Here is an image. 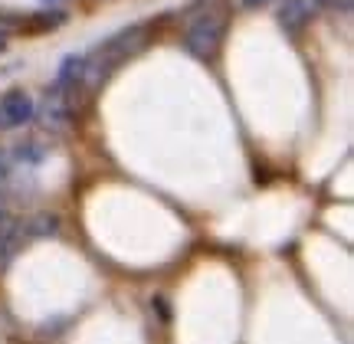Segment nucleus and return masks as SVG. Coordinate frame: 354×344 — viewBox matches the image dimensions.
I'll return each mask as SVG.
<instances>
[{"label": "nucleus", "mask_w": 354, "mask_h": 344, "mask_svg": "<svg viewBox=\"0 0 354 344\" xmlns=\"http://www.w3.org/2000/svg\"><path fill=\"white\" fill-rule=\"evenodd\" d=\"M151 33H154L151 23H135L122 30V33H115L112 39H105L92 52H82V92L92 95L118 66L128 63L131 56H138L151 43Z\"/></svg>", "instance_id": "obj_1"}, {"label": "nucleus", "mask_w": 354, "mask_h": 344, "mask_svg": "<svg viewBox=\"0 0 354 344\" xmlns=\"http://www.w3.org/2000/svg\"><path fill=\"white\" fill-rule=\"evenodd\" d=\"M187 33H184V46L194 59H214L216 50L223 46L230 26V10L223 0H201L194 3L187 13Z\"/></svg>", "instance_id": "obj_2"}, {"label": "nucleus", "mask_w": 354, "mask_h": 344, "mask_svg": "<svg viewBox=\"0 0 354 344\" xmlns=\"http://www.w3.org/2000/svg\"><path fill=\"white\" fill-rule=\"evenodd\" d=\"M79 105H82V99H79L76 92L53 86V89L46 92V99L37 105V112L33 115H37V122H39L43 131H50V135H63L66 128L73 125Z\"/></svg>", "instance_id": "obj_3"}, {"label": "nucleus", "mask_w": 354, "mask_h": 344, "mask_svg": "<svg viewBox=\"0 0 354 344\" xmlns=\"http://www.w3.org/2000/svg\"><path fill=\"white\" fill-rule=\"evenodd\" d=\"M37 112L33 99L24 89H10L7 95H0V131H10V128H24Z\"/></svg>", "instance_id": "obj_4"}, {"label": "nucleus", "mask_w": 354, "mask_h": 344, "mask_svg": "<svg viewBox=\"0 0 354 344\" xmlns=\"http://www.w3.org/2000/svg\"><path fill=\"white\" fill-rule=\"evenodd\" d=\"M328 7V0H282V7H279V26L286 30V33H299L305 23H312V17Z\"/></svg>", "instance_id": "obj_5"}, {"label": "nucleus", "mask_w": 354, "mask_h": 344, "mask_svg": "<svg viewBox=\"0 0 354 344\" xmlns=\"http://www.w3.org/2000/svg\"><path fill=\"white\" fill-rule=\"evenodd\" d=\"M26 242V229L20 220H13V217H0V269L10 262L13 256L20 253V246Z\"/></svg>", "instance_id": "obj_6"}, {"label": "nucleus", "mask_w": 354, "mask_h": 344, "mask_svg": "<svg viewBox=\"0 0 354 344\" xmlns=\"http://www.w3.org/2000/svg\"><path fill=\"white\" fill-rule=\"evenodd\" d=\"M46 154H50V141H43L37 135V138L20 141V144H17V151H13L10 157L17 161V164H39Z\"/></svg>", "instance_id": "obj_7"}, {"label": "nucleus", "mask_w": 354, "mask_h": 344, "mask_svg": "<svg viewBox=\"0 0 354 344\" xmlns=\"http://www.w3.org/2000/svg\"><path fill=\"white\" fill-rule=\"evenodd\" d=\"M24 229H26V240H33V236H53L59 229V220L53 217V213H37L33 220H26Z\"/></svg>", "instance_id": "obj_8"}, {"label": "nucleus", "mask_w": 354, "mask_h": 344, "mask_svg": "<svg viewBox=\"0 0 354 344\" xmlns=\"http://www.w3.org/2000/svg\"><path fill=\"white\" fill-rule=\"evenodd\" d=\"M66 23V13H37V20H30V30H56Z\"/></svg>", "instance_id": "obj_9"}, {"label": "nucleus", "mask_w": 354, "mask_h": 344, "mask_svg": "<svg viewBox=\"0 0 354 344\" xmlns=\"http://www.w3.org/2000/svg\"><path fill=\"white\" fill-rule=\"evenodd\" d=\"M13 184V157L7 151H0V193Z\"/></svg>", "instance_id": "obj_10"}, {"label": "nucleus", "mask_w": 354, "mask_h": 344, "mask_svg": "<svg viewBox=\"0 0 354 344\" xmlns=\"http://www.w3.org/2000/svg\"><path fill=\"white\" fill-rule=\"evenodd\" d=\"M240 3H246V7H263V3H269V0H240Z\"/></svg>", "instance_id": "obj_11"}, {"label": "nucleus", "mask_w": 354, "mask_h": 344, "mask_svg": "<svg viewBox=\"0 0 354 344\" xmlns=\"http://www.w3.org/2000/svg\"><path fill=\"white\" fill-rule=\"evenodd\" d=\"M3 213H7V210H3V193H0V217H3Z\"/></svg>", "instance_id": "obj_12"}, {"label": "nucleus", "mask_w": 354, "mask_h": 344, "mask_svg": "<svg viewBox=\"0 0 354 344\" xmlns=\"http://www.w3.org/2000/svg\"><path fill=\"white\" fill-rule=\"evenodd\" d=\"M3 39H7V37H0V52H3V46H7V43H3Z\"/></svg>", "instance_id": "obj_13"}, {"label": "nucleus", "mask_w": 354, "mask_h": 344, "mask_svg": "<svg viewBox=\"0 0 354 344\" xmlns=\"http://www.w3.org/2000/svg\"><path fill=\"white\" fill-rule=\"evenodd\" d=\"M46 3H53V0H46Z\"/></svg>", "instance_id": "obj_14"}]
</instances>
